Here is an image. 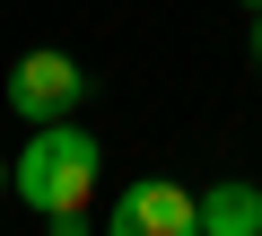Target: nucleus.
<instances>
[{"instance_id": "1", "label": "nucleus", "mask_w": 262, "mask_h": 236, "mask_svg": "<svg viewBox=\"0 0 262 236\" xmlns=\"http://www.w3.org/2000/svg\"><path fill=\"white\" fill-rule=\"evenodd\" d=\"M96 175H105V149H96V132L61 114V123H35V140L18 149V166H9V192H18L35 219H53V210H88Z\"/></svg>"}, {"instance_id": "2", "label": "nucleus", "mask_w": 262, "mask_h": 236, "mask_svg": "<svg viewBox=\"0 0 262 236\" xmlns=\"http://www.w3.org/2000/svg\"><path fill=\"white\" fill-rule=\"evenodd\" d=\"M105 227L114 236H201V192L175 184V175H140V184L114 192Z\"/></svg>"}, {"instance_id": "3", "label": "nucleus", "mask_w": 262, "mask_h": 236, "mask_svg": "<svg viewBox=\"0 0 262 236\" xmlns=\"http://www.w3.org/2000/svg\"><path fill=\"white\" fill-rule=\"evenodd\" d=\"M88 96V70L61 53V44H35L9 61V105H18V123H61V114H79Z\"/></svg>"}, {"instance_id": "4", "label": "nucleus", "mask_w": 262, "mask_h": 236, "mask_svg": "<svg viewBox=\"0 0 262 236\" xmlns=\"http://www.w3.org/2000/svg\"><path fill=\"white\" fill-rule=\"evenodd\" d=\"M201 236H262V184L227 175L201 192Z\"/></svg>"}, {"instance_id": "5", "label": "nucleus", "mask_w": 262, "mask_h": 236, "mask_svg": "<svg viewBox=\"0 0 262 236\" xmlns=\"http://www.w3.org/2000/svg\"><path fill=\"white\" fill-rule=\"evenodd\" d=\"M44 227H53V236H88V227H96V210H53Z\"/></svg>"}, {"instance_id": "6", "label": "nucleus", "mask_w": 262, "mask_h": 236, "mask_svg": "<svg viewBox=\"0 0 262 236\" xmlns=\"http://www.w3.org/2000/svg\"><path fill=\"white\" fill-rule=\"evenodd\" d=\"M253 70H262V9H253Z\"/></svg>"}, {"instance_id": "7", "label": "nucleus", "mask_w": 262, "mask_h": 236, "mask_svg": "<svg viewBox=\"0 0 262 236\" xmlns=\"http://www.w3.org/2000/svg\"><path fill=\"white\" fill-rule=\"evenodd\" d=\"M0 192H9V158H0Z\"/></svg>"}, {"instance_id": "8", "label": "nucleus", "mask_w": 262, "mask_h": 236, "mask_svg": "<svg viewBox=\"0 0 262 236\" xmlns=\"http://www.w3.org/2000/svg\"><path fill=\"white\" fill-rule=\"evenodd\" d=\"M245 9H262V0H245Z\"/></svg>"}]
</instances>
